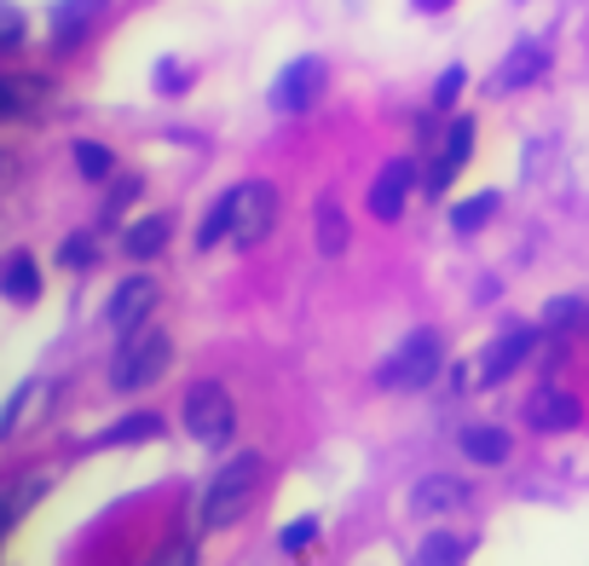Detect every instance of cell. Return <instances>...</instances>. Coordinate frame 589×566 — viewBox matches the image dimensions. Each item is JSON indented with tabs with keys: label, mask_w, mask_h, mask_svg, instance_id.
I'll return each instance as SVG.
<instances>
[{
	"label": "cell",
	"mask_w": 589,
	"mask_h": 566,
	"mask_svg": "<svg viewBox=\"0 0 589 566\" xmlns=\"http://www.w3.org/2000/svg\"><path fill=\"white\" fill-rule=\"evenodd\" d=\"M266 485V457L261 451H238L225 469L209 480V492H202V509H197V526L202 532H225V526H238L254 492Z\"/></svg>",
	"instance_id": "cell-1"
},
{
	"label": "cell",
	"mask_w": 589,
	"mask_h": 566,
	"mask_svg": "<svg viewBox=\"0 0 589 566\" xmlns=\"http://www.w3.org/2000/svg\"><path fill=\"white\" fill-rule=\"evenodd\" d=\"M168 365H173V342L162 336V329H145V336L134 329L111 358V388L116 394H145L168 376Z\"/></svg>",
	"instance_id": "cell-2"
},
{
	"label": "cell",
	"mask_w": 589,
	"mask_h": 566,
	"mask_svg": "<svg viewBox=\"0 0 589 566\" xmlns=\"http://www.w3.org/2000/svg\"><path fill=\"white\" fill-rule=\"evenodd\" d=\"M440 365H445L440 336H433V329H417V336H404L376 365V381H381V388H399V394H417V388H428V381L440 376Z\"/></svg>",
	"instance_id": "cell-3"
},
{
	"label": "cell",
	"mask_w": 589,
	"mask_h": 566,
	"mask_svg": "<svg viewBox=\"0 0 589 566\" xmlns=\"http://www.w3.org/2000/svg\"><path fill=\"white\" fill-rule=\"evenodd\" d=\"M277 214H284L277 186H266V179H243V186H232V249H261L277 231Z\"/></svg>",
	"instance_id": "cell-4"
},
{
	"label": "cell",
	"mask_w": 589,
	"mask_h": 566,
	"mask_svg": "<svg viewBox=\"0 0 589 566\" xmlns=\"http://www.w3.org/2000/svg\"><path fill=\"white\" fill-rule=\"evenodd\" d=\"M179 417H186V433L197 446H232V433H238V405L220 381H197Z\"/></svg>",
	"instance_id": "cell-5"
},
{
	"label": "cell",
	"mask_w": 589,
	"mask_h": 566,
	"mask_svg": "<svg viewBox=\"0 0 589 566\" xmlns=\"http://www.w3.org/2000/svg\"><path fill=\"white\" fill-rule=\"evenodd\" d=\"M318 93H324V59H295V64L272 82L266 105H272L277 116H306V111L318 105Z\"/></svg>",
	"instance_id": "cell-6"
},
{
	"label": "cell",
	"mask_w": 589,
	"mask_h": 566,
	"mask_svg": "<svg viewBox=\"0 0 589 566\" xmlns=\"http://www.w3.org/2000/svg\"><path fill=\"white\" fill-rule=\"evenodd\" d=\"M157 306V277H122L116 290H111V301H105V324L116 329V336H134L139 329V318Z\"/></svg>",
	"instance_id": "cell-7"
},
{
	"label": "cell",
	"mask_w": 589,
	"mask_h": 566,
	"mask_svg": "<svg viewBox=\"0 0 589 566\" xmlns=\"http://www.w3.org/2000/svg\"><path fill=\"white\" fill-rule=\"evenodd\" d=\"M578 417H583V405H578V394H567V388H537V394L526 399V422H532L537 433H572Z\"/></svg>",
	"instance_id": "cell-8"
},
{
	"label": "cell",
	"mask_w": 589,
	"mask_h": 566,
	"mask_svg": "<svg viewBox=\"0 0 589 566\" xmlns=\"http://www.w3.org/2000/svg\"><path fill=\"white\" fill-rule=\"evenodd\" d=\"M537 347V329L520 324V329H508V336H497L492 347H485V365H480V381L485 388H497V381H508L520 365H526V353Z\"/></svg>",
	"instance_id": "cell-9"
},
{
	"label": "cell",
	"mask_w": 589,
	"mask_h": 566,
	"mask_svg": "<svg viewBox=\"0 0 589 566\" xmlns=\"http://www.w3.org/2000/svg\"><path fill=\"white\" fill-rule=\"evenodd\" d=\"M411 186H417V163H388L376 179H370V214L376 220H399L404 214V197H411Z\"/></svg>",
	"instance_id": "cell-10"
},
{
	"label": "cell",
	"mask_w": 589,
	"mask_h": 566,
	"mask_svg": "<svg viewBox=\"0 0 589 566\" xmlns=\"http://www.w3.org/2000/svg\"><path fill=\"white\" fill-rule=\"evenodd\" d=\"M53 492V469H30V474H18L12 485H7V497H0V532H12L23 514H30V503L35 497H46Z\"/></svg>",
	"instance_id": "cell-11"
},
{
	"label": "cell",
	"mask_w": 589,
	"mask_h": 566,
	"mask_svg": "<svg viewBox=\"0 0 589 566\" xmlns=\"http://www.w3.org/2000/svg\"><path fill=\"white\" fill-rule=\"evenodd\" d=\"M549 70V53L537 41H520L515 53H508L503 64H497V75H492V87L497 93H515V87H526V82H537V75Z\"/></svg>",
	"instance_id": "cell-12"
},
{
	"label": "cell",
	"mask_w": 589,
	"mask_h": 566,
	"mask_svg": "<svg viewBox=\"0 0 589 566\" xmlns=\"http://www.w3.org/2000/svg\"><path fill=\"white\" fill-rule=\"evenodd\" d=\"M168 238H173V220L168 214H145L139 226L122 231V254L127 261H157V254L168 249Z\"/></svg>",
	"instance_id": "cell-13"
},
{
	"label": "cell",
	"mask_w": 589,
	"mask_h": 566,
	"mask_svg": "<svg viewBox=\"0 0 589 566\" xmlns=\"http://www.w3.org/2000/svg\"><path fill=\"white\" fill-rule=\"evenodd\" d=\"M469 150H474V122L469 116H456L451 122V134H445V150L433 157V168H428V186L440 191V186H451V174L469 163Z\"/></svg>",
	"instance_id": "cell-14"
},
{
	"label": "cell",
	"mask_w": 589,
	"mask_h": 566,
	"mask_svg": "<svg viewBox=\"0 0 589 566\" xmlns=\"http://www.w3.org/2000/svg\"><path fill=\"white\" fill-rule=\"evenodd\" d=\"M456 446H463L469 462H485V469H497V462H508V451H515V440L492 422H469L463 433H456Z\"/></svg>",
	"instance_id": "cell-15"
},
{
	"label": "cell",
	"mask_w": 589,
	"mask_h": 566,
	"mask_svg": "<svg viewBox=\"0 0 589 566\" xmlns=\"http://www.w3.org/2000/svg\"><path fill=\"white\" fill-rule=\"evenodd\" d=\"M463 503H469V485L451 480V474H428V480H417V492H411L417 514H451V509H463Z\"/></svg>",
	"instance_id": "cell-16"
},
{
	"label": "cell",
	"mask_w": 589,
	"mask_h": 566,
	"mask_svg": "<svg viewBox=\"0 0 589 566\" xmlns=\"http://www.w3.org/2000/svg\"><path fill=\"white\" fill-rule=\"evenodd\" d=\"M0 295H7L12 306H35L41 295V266H35V254H7V272H0Z\"/></svg>",
	"instance_id": "cell-17"
},
{
	"label": "cell",
	"mask_w": 589,
	"mask_h": 566,
	"mask_svg": "<svg viewBox=\"0 0 589 566\" xmlns=\"http://www.w3.org/2000/svg\"><path fill=\"white\" fill-rule=\"evenodd\" d=\"M35 105H46V87L41 82H30V75H0V116L23 122Z\"/></svg>",
	"instance_id": "cell-18"
},
{
	"label": "cell",
	"mask_w": 589,
	"mask_h": 566,
	"mask_svg": "<svg viewBox=\"0 0 589 566\" xmlns=\"http://www.w3.org/2000/svg\"><path fill=\"white\" fill-rule=\"evenodd\" d=\"M157 433H162V417H157V410H134V417L111 422L93 446H139V440H157Z\"/></svg>",
	"instance_id": "cell-19"
},
{
	"label": "cell",
	"mask_w": 589,
	"mask_h": 566,
	"mask_svg": "<svg viewBox=\"0 0 589 566\" xmlns=\"http://www.w3.org/2000/svg\"><path fill=\"white\" fill-rule=\"evenodd\" d=\"M313 238H318V249H324V261H336V254H347V214L336 209V202H318Z\"/></svg>",
	"instance_id": "cell-20"
},
{
	"label": "cell",
	"mask_w": 589,
	"mask_h": 566,
	"mask_svg": "<svg viewBox=\"0 0 589 566\" xmlns=\"http://www.w3.org/2000/svg\"><path fill=\"white\" fill-rule=\"evenodd\" d=\"M87 18H93V0H70V7H59V18H53V23H59V35H53L59 53L87 35Z\"/></svg>",
	"instance_id": "cell-21"
},
{
	"label": "cell",
	"mask_w": 589,
	"mask_h": 566,
	"mask_svg": "<svg viewBox=\"0 0 589 566\" xmlns=\"http://www.w3.org/2000/svg\"><path fill=\"white\" fill-rule=\"evenodd\" d=\"M492 214H497V191H480V197H469V202H456L451 226H456V231H480Z\"/></svg>",
	"instance_id": "cell-22"
},
{
	"label": "cell",
	"mask_w": 589,
	"mask_h": 566,
	"mask_svg": "<svg viewBox=\"0 0 589 566\" xmlns=\"http://www.w3.org/2000/svg\"><path fill=\"white\" fill-rule=\"evenodd\" d=\"M220 238H232V191H225V197H214L209 220H202V231H197V249H214Z\"/></svg>",
	"instance_id": "cell-23"
},
{
	"label": "cell",
	"mask_w": 589,
	"mask_h": 566,
	"mask_svg": "<svg viewBox=\"0 0 589 566\" xmlns=\"http://www.w3.org/2000/svg\"><path fill=\"white\" fill-rule=\"evenodd\" d=\"M75 168H82V179H111V174H116V157H111V145L82 139V145H75Z\"/></svg>",
	"instance_id": "cell-24"
},
{
	"label": "cell",
	"mask_w": 589,
	"mask_h": 566,
	"mask_svg": "<svg viewBox=\"0 0 589 566\" xmlns=\"http://www.w3.org/2000/svg\"><path fill=\"white\" fill-rule=\"evenodd\" d=\"M544 324H549V329H589V306L572 301V295H560V301L544 306Z\"/></svg>",
	"instance_id": "cell-25"
},
{
	"label": "cell",
	"mask_w": 589,
	"mask_h": 566,
	"mask_svg": "<svg viewBox=\"0 0 589 566\" xmlns=\"http://www.w3.org/2000/svg\"><path fill=\"white\" fill-rule=\"evenodd\" d=\"M139 197V174H122V179H111V191H105V209H98V220L105 226H116L122 220V209Z\"/></svg>",
	"instance_id": "cell-26"
},
{
	"label": "cell",
	"mask_w": 589,
	"mask_h": 566,
	"mask_svg": "<svg viewBox=\"0 0 589 566\" xmlns=\"http://www.w3.org/2000/svg\"><path fill=\"white\" fill-rule=\"evenodd\" d=\"M59 261H64L70 272L93 266V261H98V238H93V231H70V238H64V249H59Z\"/></svg>",
	"instance_id": "cell-27"
},
{
	"label": "cell",
	"mask_w": 589,
	"mask_h": 566,
	"mask_svg": "<svg viewBox=\"0 0 589 566\" xmlns=\"http://www.w3.org/2000/svg\"><path fill=\"white\" fill-rule=\"evenodd\" d=\"M463 555H469V537H456V532H433L417 549V560H463Z\"/></svg>",
	"instance_id": "cell-28"
},
{
	"label": "cell",
	"mask_w": 589,
	"mask_h": 566,
	"mask_svg": "<svg viewBox=\"0 0 589 566\" xmlns=\"http://www.w3.org/2000/svg\"><path fill=\"white\" fill-rule=\"evenodd\" d=\"M30 399H35V381H23V388L7 399V410H0V440H12V433H18V422H23V410H30Z\"/></svg>",
	"instance_id": "cell-29"
},
{
	"label": "cell",
	"mask_w": 589,
	"mask_h": 566,
	"mask_svg": "<svg viewBox=\"0 0 589 566\" xmlns=\"http://www.w3.org/2000/svg\"><path fill=\"white\" fill-rule=\"evenodd\" d=\"M313 532H318V521H313V514H301V521H290L284 532H277V544H284L290 555H301L306 544H313Z\"/></svg>",
	"instance_id": "cell-30"
},
{
	"label": "cell",
	"mask_w": 589,
	"mask_h": 566,
	"mask_svg": "<svg viewBox=\"0 0 589 566\" xmlns=\"http://www.w3.org/2000/svg\"><path fill=\"white\" fill-rule=\"evenodd\" d=\"M463 82H469V70H463V64H451V70L440 75V87H433V105H440V111H445V105H456V93H463Z\"/></svg>",
	"instance_id": "cell-31"
},
{
	"label": "cell",
	"mask_w": 589,
	"mask_h": 566,
	"mask_svg": "<svg viewBox=\"0 0 589 566\" xmlns=\"http://www.w3.org/2000/svg\"><path fill=\"white\" fill-rule=\"evenodd\" d=\"M18 41H23V18H18V7H7V12H0V46L12 53Z\"/></svg>",
	"instance_id": "cell-32"
},
{
	"label": "cell",
	"mask_w": 589,
	"mask_h": 566,
	"mask_svg": "<svg viewBox=\"0 0 589 566\" xmlns=\"http://www.w3.org/2000/svg\"><path fill=\"white\" fill-rule=\"evenodd\" d=\"M191 555H197L191 544H168V549H162V560H191Z\"/></svg>",
	"instance_id": "cell-33"
},
{
	"label": "cell",
	"mask_w": 589,
	"mask_h": 566,
	"mask_svg": "<svg viewBox=\"0 0 589 566\" xmlns=\"http://www.w3.org/2000/svg\"><path fill=\"white\" fill-rule=\"evenodd\" d=\"M411 7H417V12H445L451 0H411Z\"/></svg>",
	"instance_id": "cell-34"
}]
</instances>
